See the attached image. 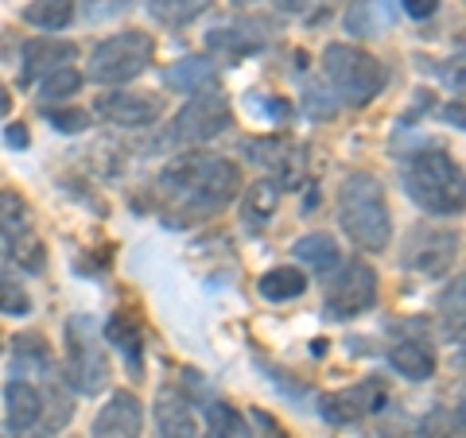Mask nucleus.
I'll list each match as a JSON object with an SVG mask.
<instances>
[{"mask_svg":"<svg viewBox=\"0 0 466 438\" xmlns=\"http://www.w3.org/2000/svg\"><path fill=\"white\" fill-rule=\"evenodd\" d=\"M78 58V47L66 39H55V35H43L32 39L24 47V82H35V78H47L51 70L58 66H70Z\"/></svg>","mask_w":466,"mask_h":438,"instance_id":"nucleus-13","label":"nucleus"},{"mask_svg":"<svg viewBox=\"0 0 466 438\" xmlns=\"http://www.w3.org/2000/svg\"><path fill=\"white\" fill-rule=\"evenodd\" d=\"M245 155L253 159V164L260 167H268L276 179L272 183H291V179H299V152H296V144L284 140V136H268V140H245Z\"/></svg>","mask_w":466,"mask_h":438,"instance_id":"nucleus-14","label":"nucleus"},{"mask_svg":"<svg viewBox=\"0 0 466 438\" xmlns=\"http://www.w3.org/2000/svg\"><path fill=\"white\" fill-rule=\"evenodd\" d=\"M459 237L455 233H416L408 244V268H420L424 275H440L455 260Z\"/></svg>","mask_w":466,"mask_h":438,"instance_id":"nucleus-12","label":"nucleus"},{"mask_svg":"<svg viewBox=\"0 0 466 438\" xmlns=\"http://www.w3.org/2000/svg\"><path fill=\"white\" fill-rule=\"evenodd\" d=\"M78 90H82L78 66H58V70H51L47 78H39V105L43 109L66 105L70 97H78Z\"/></svg>","mask_w":466,"mask_h":438,"instance_id":"nucleus-25","label":"nucleus"},{"mask_svg":"<svg viewBox=\"0 0 466 438\" xmlns=\"http://www.w3.org/2000/svg\"><path fill=\"white\" fill-rule=\"evenodd\" d=\"M8 109H12V97H8V85L0 82V116H8Z\"/></svg>","mask_w":466,"mask_h":438,"instance_id":"nucleus-37","label":"nucleus"},{"mask_svg":"<svg viewBox=\"0 0 466 438\" xmlns=\"http://www.w3.org/2000/svg\"><path fill=\"white\" fill-rule=\"evenodd\" d=\"M404 5V12L412 20H428V16H435V8H440V0H400Z\"/></svg>","mask_w":466,"mask_h":438,"instance_id":"nucleus-35","label":"nucleus"},{"mask_svg":"<svg viewBox=\"0 0 466 438\" xmlns=\"http://www.w3.org/2000/svg\"><path fill=\"white\" fill-rule=\"evenodd\" d=\"M97 116L116 128H148L164 116V97L148 90H113L97 97Z\"/></svg>","mask_w":466,"mask_h":438,"instance_id":"nucleus-9","label":"nucleus"},{"mask_svg":"<svg viewBox=\"0 0 466 438\" xmlns=\"http://www.w3.org/2000/svg\"><path fill=\"white\" fill-rule=\"evenodd\" d=\"M43 376H47V392H39V400H43V415L39 419L47 423V434H55V431L66 427L70 415H75V392H70L66 376L55 373V364Z\"/></svg>","mask_w":466,"mask_h":438,"instance_id":"nucleus-18","label":"nucleus"},{"mask_svg":"<svg viewBox=\"0 0 466 438\" xmlns=\"http://www.w3.org/2000/svg\"><path fill=\"white\" fill-rule=\"evenodd\" d=\"M152 58H156V39L148 32L128 27V32H116L97 43L90 51V70L86 75L97 85H125L137 75H144L152 66Z\"/></svg>","mask_w":466,"mask_h":438,"instance_id":"nucleus-5","label":"nucleus"},{"mask_svg":"<svg viewBox=\"0 0 466 438\" xmlns=\"http://www.w3.org/2000/svg\"><path fill=\"white\" fill-rule=\"evenodd\" d=\"M5 256H8V253H5V241H0V260H5Z\"/></svg>","mask_w":466,"mask_h":438,"instance_id":"nucleus-39","label":"nucleus"},{"mask_svg":"<svg viewBox=\"0 0 466 438\" xmlns=\"http://www.w3.org/2000/svg\"><path fill=\"white\" fill-rule=\"evenodd\" d=\"M210 5H214V0H148L152 16L159 24H171V27H183V24L198 20Z\"/></svg>","mask_w":466,"mask_h":438,"instance_id":"nucleus-29","label":"nucleus"},{"mask_svg":"<svg viewBox=\"0 0 466 438\" xmlns=\"http://www.w3.org/2000/svg\"><path fill=\"white\" fill-rule=\"evenodd\" d=\"M408 198L420 210H428L435 217H455L462 214V167L455 164V155L443 148H424L416 152L400 171Z\"/></svg>","mask_w":466,"mask_h":438,"instance_id":"nucleus-3","label":"nucleus"},{"mask_svg":"<svg viewBox=\"0 0 466 438\" xmlns=\"http://www.w3.org/2000/svg\"><path fill=\"white\" fill-rule=\"evenodd\" d=\"M276 210H280V183L272 179H257L253 186H245L241 191V222L249 233H260L265 229Z\"/></svg>","mask_w":466,"mask_h":438,"instance_id":"nucleus-16","label":"nucleus"},{"mask_svg":"<svg viewBox=\"0 0 466 438\" xmlns=\"http://www.w3.org/2000/svg\"><path fill=\"white\" fill-rule=\"evenodd\" d=\"M233 124V105L218 94V90H207V94H191V101L175 113V140L183 144H210L226 133Z\"/></svg>","mask_w":466,"mask_h":438,"instance_id":"nucleus-8","label":"nucleus"},{"mask_svg":"<svg viewBox=\"0 0 466 438\" xmlns=\"http://www.w3.org/2000/svg\"><path fill=\"white\" fill-rule=\"evenodd\" d=\"M377 299V272L366 260H346L330 272L327 280V295H323V314L327 318H358L361 311H370Z\"/></svg>","mask_w":466,"mask_h":438,"instance_id":"nucleus-7","label":"nucleus"},{"mask_svg":"<svg viewBox=\"0 0 466 438\" xmlns=\"http://www.w3.org/2000/svg\"><path fill=\"white\" fill-rule=\"evenodd\" d=\"M207 431H210V438H253L249 419L222 400L207 403Z\"/></svg>","mask_w":466,"mask_h":438,"instance_id":"nucleus-28","label":"nucleus"},{"mask_svg":"<svg viewBox=\"0 0 466 438\" xmlns=\"http://www.w3.org/2000/svg\"><path fill=\"white\" fill-rule=\"evenodd\" d=\"M159 191L187 214H214L241 191V171L222 155H187L164 167Z\"/></svg>","mask_w":466,"mask_h":438,"instance_id":"nucleus-1","label":"nucleus"},{"mask_svg":"<svg viewBox=\"0 0 466 438\" xmlns=\"http://www.w3.org/2000/svg\"><path fill=\"white\" fill-rule=\"evenodd\" d=\"M106 342L128 361V369H140V361H144V333H140V326L128 314H109Z\"/></svg>","mask_w":466,"mask_h":438,"instance_id":"nucleus-23","label":"nucleus"},{"mask_svg":"<svg viewBox=\"0 0 466 438\" xmlns=\"http://www.w3.org/2000/svg\"><path fill=\"white\" fill-rule=\"evenodd\" d=\"M140 431H144V403L133 392L116 388V392H109V400L97 407L90 438H140Z\"/></svg>","mask_w":466,"mask_h":438,"instance_id":"nucleus-11","label":"nucleus"},{"mask_svg":"<svg viewBox=\"0 0 466 438\" xmlns=\"http://www.w3.org/2000/svg\"><path fill=\"white\" fill-rule=\"evenodd\" d=\"M35 373H47L51 369V357H47V345H43L35 333L16 342V361H12V376H32Z\"/></svg>","mask_w":466,"mask_h":438,"instance_id":"nucleus-30","label":"nucleus"},{"mask_svg":"<svg viewBox=\"0 0 466 438\" xmlns=\"http://www.w3.org/2000/svg\"><path fill=\"white\" fill-rule=\"evenodd\" d=\"M459 423H462V412H455V419H451L447 407H431V412L420 419V427H416L412 438H455Z\"/></svg>","mask_w":466,"mask_h":438,"instance_id":"nucleus-32","label":"nucleus"},{"mask_svg":"<svg viewBox=\"0 0 466 438\" xmlns=\"http://www.w3.org/2000/svg\"><path fill=\"white\" fill-rule=\"evenodd\" d=\"M389 364L397 376H408V381H431L435 376V353L424 342H397L389 349Z\"/></svg>","mask_w":466,"mask_h":438,"instance_id":"nucleus-20","label":"nucleus"},{"mask_svg":"<svg viewBox=\"0 0 466 438\" xmlns=\"http://www.w3.org/2000/svg\"><path fill=\"white\" fill-rule=\"evenodd\" d=\"M385 403H389L385 384L377 381V376H370V381H361L354 388H339V392H330V396H323L319 400V412L330 423H358L373 412H381Z\"/></svg>","mask_w":466,"mask_h":438,"instance_id":"nucleus-10","label":"nucleus"},{"mask_svg":"<svg viewBox=\"0 0 466 438\" xmlns=\"http://www.w3.org/2000/svg\"><path fill=\"white\" fill-rule=\"evenodd\" d=\"M156 427H159V438H198L195 412L187 407L183 396H171V392H164V400L156 407Z\"/></svg>","mask_w":466,"mask_h":438,"instance_id":"nucleus-21","label":"nucleus"},{"mask_svg":"<svg viewBox=\"0 0 466 438\" xmlns=\"http://www.w3.org/2000/svg\"><path fill=\"white\" fill-rule=\"evenodd\" d=\"M0 314H12V318L32 314V295H27V287L16 275H0Z\"/></svg>","mask_w":466,"mask_h":438,"instance_id":"nucleus-31","label":"nucleus"},{"mask_svg":"<svg viewBox=\"0 0 466 438\" xmlns=\"http://www.w3.org/2000/svg\"><path fill=\"white\" fill-rule=\"evenodd\" d=\"M167 85L179 94H207L218 90V66L202 55H187L167 70Z\"/></svg>","mask_w":466,"mask_h":438,"instance_id":"nucleus-17","label":"nucleus"},{"mask_svg":"<svg viewBox=\"0 0 466 438\" xmlns=\"http://www.w3.org/2000/svg\"><path fill=\"white\" fill-rule=\"evenodd\" d=\"M257 291L265 295L268 303H288V299H299L303 291H308V275H303L299 268H268L265 275L257 280Z\"/></svg>","mask_w":466,"mask_h":438,"instance_id":"nucleus-24","label":"nucleus"},{"mask_svg":"<svg viewBox=\"0 0 466 438\" xmlns=\"http://www.w3.org/2000/svg\"><path fill=\"white\" fill-rule=\"evenodd\" d=\"M272 5H276V8H284V12H291V8H299L303 0H272Z\"/></svg>","mask_w":466,"mask_h":438,"instance_id":"nucleus-38","label":"nucleus"},{"mask_svg":"<svg viewBox=\"0 0 466 438\" xmlns=\"http://www.w3.org/2000/svg\"><path fill=\"white\" fill-rule=\"evenodd\" d=\"M12 256H16L24 268H32V272L43 268V244L32 237V233H27V237H20V241H12Z\"/></svg>","mask_w":466,"mask_h":438,"instance_id":"nucleus-34","label":"nucleus"},{"mask_svg":"<svg viewBox=\"0 0 466 438\" xmlns=\"http://www.w3.org/2000/svg\"><path fill=\"white\" fill-rule=\"evenodd\" d=\"M0 349H5V338H0Z\"/></svg>","mask_w":466,"mask_h":438,"instance_id":"nucleus-40","label":"nucleus"},{"mask_svg":"<svg viewBox=\"0 0 466 438\" xmlns=\"http://www.w3.org/2000/svg\"><path fill=\"white\" fill-rule=\"evenodd\" d=\"M43 415V400H39V388L24 376H12L5 384V419H8V431H32Z\"/></svg>","mask_w":466,"mask_h":438,"instance_id":"nucleus-15","label":"nucleus"},{"mask_svg":"<svg viewBox=\"0 0 466 438\" xmlns=\"http://www.w3.org/2000/svg\"><path fill=\"white\" fill-rule=\"evenodd\" d=\"M43 113H47V121L66 136H78L90 128V113L78 109V105H55V109H43Z\"/></svg>","mask_w":466,"mask_h":438,"instance_id":"nucleus-33","label":"nucleus"},{"mask_svg":"<svg viewBox=\"0 0 466 438\" xmlns=\"http://www.w3.org/2000/svg\"><path fill=\"white\" fill-rule=\"evenodd\" d=\"M5 140L12 144V148H27V133H24V124H8Z\"/></svg>","mask_w":466,"mask_h":438,"instance_id":"nucleus-36","label":"nucleus"},{"mask_svg":"<svg viewBox=\"0 0 466 438\" xmlns=\"http://www.w3.org/2000/svg\"><path fill=\"white\" fill-rule=\"evenodd\" d=\"M323 75L334 97L350 109H361L385 90V66L354 43H330L323 51Z\"/></svg>","mask_w":466,"mask_h":438,"instance_id":"nucleus-4","label":"nucleus"},{"mask_svg":"<svg viewBox=\"0 0 466 438\" xmlns=\"http://www.w3.org/2000/svg\"><path fill=\"white\" fill-rule=\"evenodd\" d=\"M291 253H296L299 264H308V268L319 272V275H330L334 268L342 264L339 241H334L330 233H308V237H299L296 244H291Z\"/></svg>","mask_w":466,"mask_h":438,"instance_id":"nucleus-19","label":"nucleus"},{"mask_svg":"<svg viewBox=\"0 0 466 438\" xmlns=\"http://www.w3.org/2000/svg\"><path fill=\"white\" fill-rule=\"evenodd\" d=\"M109 381L106 345H97L90 318H70L66 323V384L82 396H97Z\"/></svg>","mask_w":466,"mask_h":438,"instance_id":"nucleus-6","label":"nucleus"},{"mask_svg":"<svg viewBox=\"0 0 466 438\" xmlns=\"http://www.w3.org/2000/svg\"><path fill=\"white\" fill-rule=\"evenodd\" d=\"M24 20L39 32H63L75 20V0H32L24 8Z\"/></svg>","mask_w":466,"mask_h":438,"instance_id":"nucleus-26","label":"nucleus"},{"mask_svg":"<svg viewBox=\"0 0 466 438\" xmlns=\"http://www.w3.org/2000/svg\"><path fill=\"white\" fill-rule=\"evenodd\" d=\"M233 5H238V0H233Z\"/></svg>","mask_w":466,"mask_h":438,"instance_id":"nucleus-41","label":"nucleus"},{"mask_svg":"<svg viewBox=\"0 0 466 438\" xmlns=\"http://www.w3.org/2000/svg\"><path fill=\"white\" fill-rule=\"evenodd\" d=\"M339 225L361 253H385L392 241V214L385 202V186L373 174H350L339 191Z\"/></svg>","mask_w":466,"mask_h":438,"instance_id":"nucleus-2","label":"nucleus"},{"mask_svg":"<svg viewBox=\"0 0 466 438\" xmlns=\"http://www.w3.org/2000/svg\"><path fill=\"white\" fill-rule=\"evenodd\" d=\"M253 24H233V27H214L210 32V39H207V47L214 51V55H222V58H245V55H253V51H260L265 47V35L260 32H253V35H245Z\"/></svg>","mask_w":466,"mask_h":438,"instance_id":"nucleus-22","label":"nucleus"},{"mask_svg":"<svg viewBox=\"0 0 466 438\" xmlns=\"http://www.w3.org/2000/svg\"><path fill=\"white\" fill-rule=\"evenodd\" d=\"M32 233V206L16 191H0V237L20 241Z\"/></svg>","mask_w":466,"mask_h":438,"instance_id":"nucleus-27","label":"nucleus"}]
</instances>
